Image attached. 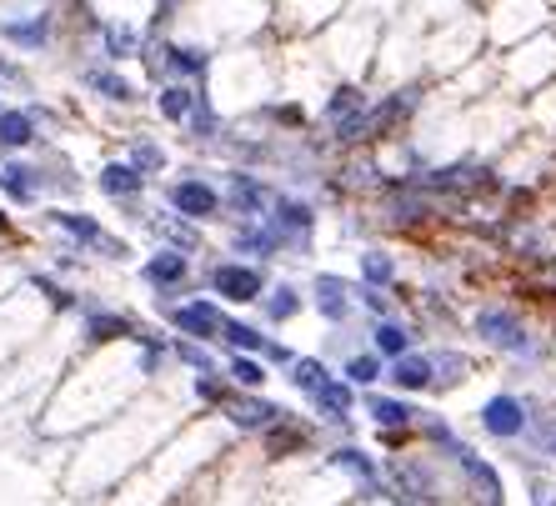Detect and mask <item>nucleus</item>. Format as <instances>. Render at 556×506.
Segmentation results:
<instances>
[{
  "label": "nucleus",
  "instance_id": "nucleus-36",
  "mask_svg": "<svg viewBox=\"0 0 556 506\" xmlns=\"http://www.w3.org/2000/svg\"><path fill=\"white\" fill-rule=\"evenodd\" d=\"M81 86H86V91H96V96H106V101H131V96H136V86H131L121 71H106V66L86 71V76H81Z\"/></svg>",
  "mask_w": 556,
  "mask_h": 506
},
{
  "label": "nucleus",
  "instance_id": "nucleus-22",
  "mask_svg": "<svg viewBox=\"0 0 556 506\" xmlns=\"http://www.w3.org/2000/svg\"><path fill=\"white\" fill-rule=\"evenodd\" d=\"M361 111H371V96H366L356 81H341V86L326 96V106H321V121H326V131H331V126H341V121L361 116Z\"/></svg>",
  "mask_w": 556,
  "mask_h": 506
},
{
  "label": "nucleus",
  "instance_id": "nucleus-27",
  "mask_svg": "<svg viewBox=\"0 0 556 506\" xmlns=\"http://www.w3.org/2000/svg\"><path fill=\"white\" fill-rule=\"evenodd\" d=\"M341 381H351L356 391H371L376 381H386V361L376 356V351H346V361H341V371H336Z\"/></svg>",
  "mask_w": 556,
  "mask_h": 506
},
{
  "label": "nucleus",
  "instance_id": "nucleus-33",
  "mask_svg": "<svg viewBox=\"0 0 556 506\" xmlns=\"http://www.w3.org/2000/svg\"><path fill=\"white\" fill-rule=\"evenodd\" d=\"M36 141V116L31 111H0V151H21Z\"/></svg>",
  "mask_w": 556,
  "mask_h": 506
},
{
  "label": "nucleus",
  "instance_id": "nucleus-2",
  "mask_svg": "<svg viewBox=\"0 0 556 506\" xmlns=\"http://www.w3.org/2000/svg\"><path fill=\"white\" fill-rule=\"evenodd\" d=\"M481 31L491 46L511 51L541 31H551V0H486L481 6Z\"/></svg>",
  "mask_w": 556,
  "mask_h": 506
},
{
  "label": "nucleus",
  "instance_id": "nucleus-7",
  "mask_svg": "<svg viewBox=\"0 0 556 506\" xmlns=\"http://www.w3.org/2000/svg\"><path fill=\"white\" fill-rule=\"evenodd\" d=\"M206 281H211V291L221 301H236V306H256L266 296V286H271L256 261H221V266H211Z\"/></svg>",
  "mask_w": 556,
  "mask_h": 506
},
{
  "label": "nucleus",
  "instance_id": "nucleus-28",
  "mask_svg": "<svg viewBox=\"0 0 556 506\" xmlns=\"http://www.w3.org/2000/svg\"><path fill=\"white\" fill-rule=\"evenodd\" d=\"M396 276H401V266H396L391 251H381V246H366V251H361V286L396 291Z\"/></svg>",
  "mask_w": 556,
  "mask_h": 506
},
{
  "label": "nucleus",
  "instance_id": "nucleus-40",
  "mask_svg": "<svg viewBox=\"0 0 556 506\" xmlns=\"http://www.w3.org/2000/svg\"><path fill=\"white\" fill-rule=\"evenodd\" d=\"M356 306H361L371 321H386V316H396V306H391V291H381V286H361V281H356Z\"/></svg>",
  "mask_w": 556,
  "mask_h": 506
},
{
  "label": "nucleus",
  "instance_id": "nucleus-9",
  "mask_svg": "<svg viewBox=\"0 0 556 506\" xmlns=\"http://www.w3.org/2000/svg\"><path fill=\"white\" fill-rule=\"evenodd\" d=\"M311 306H316L321 321L346 326V321L356 316V281H346V276H336V271H316V281H311Z\"/></svg>",
  "mask_w": 556,
  "mask_h": 506
},
{
  "label": "nucleus",
  "instance_id": "nucleus-35",
  "mask_svg": "<svg viewBox=\"0 0 556 506\" xmlns=\"http://www.w3.org/2000/svg\"><path fill=\"white\" fill-rule=\"evenodd\" d=\"M101 46H106L111 61H131L141 51V31L126 26V21H111V26H101Z\"/></svg>",
  "mask_w": 556,
  "mask_h": 506
},
{
  "label": "nucleus",
  "instance_id": "nucleus-8",
  "mask_svg": "<svg viewBox=\"0 0 556 506\" xmlns=\"http://www.w3.org/2000/svg\"><path fill=\"white\" fill-rule=\"evenodd\" d=\"M446 456H451V466L461 471L466 491H471V496H476L481 506H506V491H501V471H496V466H491V461H486V456H481L476 446L456 441V446H451Z\"/></svg>",
  "mask_w": 556,
  "mask_h": 506
},
{
  "label": "nucleus",
  "instance_id": "nucleus-31",
  "mask_svg": "<svg viewBox=\"0 0 556 506\" xmlns=\"http://www.w3.org/2000/svg\"><path fill=\"white\" fill-rule=\"evenodd\" d=\"M331 376H336V371H331V366H326L321 356H296V361L286 366V381H291V386H296L301 396H316V391H321V386H326Z\"/></svg>",
  "mask_w": 556,
  "mask_h": 506
},
{
  "label": "nucleus",
  "instance_id": "nucleus-47",
  "mask_svg": "<svg viewBox=\"0 0 556 506\" xmlns=\"http://www.w3.org/2000/svg\"><path fill=\"white\" fill-rule=\"evenodd\" d=\"M536 506H556V501H551V496H546V501H536Z\"/></svg>",
  "mask_w": 556,
  "mask_h": 506
},
{
  "label": "nucleus",
  "instance_id": "nucleus-6",
  "mask_svg": "<svg viewBox=\"0 0 556 506\" xmlns=\"http://www.w3.org/2000/svg\"><path fill=\"white\" fill-rule=\"evenodd\" d=\"M531 411H536V406H531L526 396H516V391H496V396L481 401L476 421H481V431H486L491 441H526Z\"/></svg>",
  "mask_w": 556,
  "mask_h": 506
},
{
  "label": "nucleus",
  "instance_id": "nucleus-19",
  "mask_svg": "<svg viewBox=\"0 0 556 506\" xmlns=\"http://www.w3.org/2000/svg\"><path fill=\"white\" fill-rule=\"evenodd\" d=\"M371 351L381 361H396L406 351H416V326H406L401 316H386V321H371Z\"/></svg>",
  "mask_w": 556,
  "mask_h": 506
},
{
  "label": "nucleus",
  "instance_id": "nucleus-39",
  "mask_svg": "<svg viewBox=\"0 0 556 506\" xmlns=\"http://www.w3.org/2000/svg\"><path fill=\"white\" fill-rule=\"evenodd\" d=\"M86 336L91 341H116V336H136V326L126 316H116V311H91L86 316Z\"/></svg>",
  "mask_w": 556,
  "mask_h": 506
},
{
  "label": "nucleus",
  "instance_id": "nucleus-44",
  "mask_svg": "<svg viewBox=\"0 0 556 506\" xmlns=\"http://www.w3.org/2000/svg\"><path fill=\"white\" fill-rule=\"evenodd\" d=\"M156 236H166V241H176L181 251H191V246H196V236H191L186 226H171V221H156Z\"/></svg>",
  "mask_w": 556,
  "mask_h": 506
},
{
  "label": "nucleus",
  "instance_id": "nucleus-13",
  "mask_svg": "<svg viewBox=\"0 0 556 506\" xmlns=\"http://www.w3.org/2000/svg\"><path fill=\"white\" fill-rule=\"evenodd\" d=\"M171 326L181 331V336H201V341H221V331H226V316H221V306L216 301H186V306H176L171 311Z\"/></svg>",
  "mask_w": 556,
  "mask_h": 506
},
{
  "label": "nucleus",
  "instance_id": "nucleus-32",
  "mask_svg": "<svg viewBox=\"0 0 556 506\" xmlns=\"http://www.w3.org/2000/svg\"><path fill=\"white\" fill-rule=\"evenodd\" d=\"M221 341H226L231 351H241V356H266V346H271V336H266L261 326H251V321H231V316H226Z\"/></svg>",
  "mask_w": 556,
  "mask_h": 506
},
{
  "label": "nucleus",
  "instance_id": "nucleus-38",
  "mask_svg": "<svg viewBox=\"0 0 556 506\" xmlns=\"http://www.w3.org/2000/svg\"><path fill=\"white\" fill-rule=\"evenodd\" d=\"M226 376H231V386H241V391H261V386H266V361L236 351V356L226 361Z\"/></svg>",
  "mask_w": 556,
  "mask_h": 506
},
{
  "label": "nucleus",
  "instance_id": "nucleus-20",
  "mask_svg": "<svg viewBox=\"0 0 556 506\" xmlns=\"http://www.w3.org/2000/svg\"><path fill=\"white\" fill-rule=\"evenodd\" d=\"M261 436H266V451H271V456H291V451H306V446L316 441V426H311V421H296V416L286 411V416H281L276 426H266Z\"/></svg>",
  "mask_w": 556,
  "mask_h": 506
},
{
  "label": "nucleus",
  "instance_id": "nucleus-11",
  "mask_svg": "<svg viewBox=\"0 0 556 506\" xmlns=\"http://www.w3.org/2000/svg\"><path fill=\"white\" fill-rule=\"evenodd\" d=\"M171 206H176V216H181V221H216L226 201H221V191H216L211 181L186 176V181H176V186H171Z\"/></svg>",
  "mask_w": 556,
  "mask_h": 506
},
{
  "label": "nucleus",
  "instance_id": "nucleus-21",
  "mask_svg": "<svg viewBox=\"0 0 556 506\" xmlns=\"http://www.w3.org/2000/svg\"><path fill=\"white\" fill-rule=\"evenodd\" d=\"M141 276H146V286H156L161 296H171V291L191 276V261H186V251H156Z\"/></svg>",
  "mask_w": 556,
  "mask_h": 506
},
{
  "label": "nucleus",
  "instance_id": "nucleus-5",
  "mask_svg": "<svg viewBox=\"0 0 556 506\" xmlns=\"http://www.w3.org/2000/svg\"><path fill=\"white\" fill-rule=\"evenodd\" d=\"M426 106V86L421 81H406V86H391L386 96L371 101V141H396Z\"/></svg>",
  "mask_w": 556,
  "mask_h": 506
},
{
  "label": "nucleus",
  "instance_id": "nucleus-15",
  "mask_svg": "<svg viewBox=\"0 0 556 506\" xmlns=\"http://www.w3.org/2000/svg\"><path fill=\"white\" fill-rule=\"evenodd\" d=\"M311 406H316V416L326 421V426H351V416H356V386L351 381H341V376H331L316 396H306Z\"/></svg>",
  "mask_w": 556,
  "mask_h": 506
},
{
  "label": "nucleus",
  "instance_id": "nucleus-1",
  "mask_svg": "<svg viewBox=\"0 0 556 506\" xmlns=\"http://www.w3.org/2000/svg\"><path fill=\"white\" fill-rule=\"evenodd\" d=\"M471 336H481V346H491V351H501L511 361H526V366H536L546 356V346L526 326V316L516 306H501V301H486V306L471 311Z\"/></svg>",
  "mask_w": 556,
  "mask_h": 506
},
{
  "label": "nucleus",
  "instance_id": "nucleus-48",
  "mask_svg": "<svg viewBox=\"0 0 556 506\" xmlns=\"http://www.w3.org/2000/svg\"><path fill=\"white\" fill-rule=\"evenodd\" d=\"M551 31H556V11H551Z\"/></svg>",
  "mask_w": 556,
  "mask_h": 506
},
{
  "label": "nucleus",
  "instance_id": "nucleus-12",
  "mask_svg": "<svg viewBox=\"0 0 556 506\" xmlns=\"http://www.w3.org/2000/svg\"><path fill=\"white\" fill-rule=\"evenodd\" d=\"M226 421L236 426V431H266V426H276L281 416H286V406H276V401H266L261 391H241V396H226Z\"/></svg>",
  "mask_w": 556,
  "mask_h": 506
},
{
  "label": "nucleus",
  "instance_id": "nucleus-3",
  "mask_svg": "<svg viewBox=\"0 0 556 506\" xmlns=\"http://www.w3.org/2000/svg\"><path fill=\"white\" fill-rule=\"evenodd\" d=\"M501 76L516 86V91H541L556 81V31H541L521 46H511L501 56Z\"/></svg>",
  "mask_w": 556,
  "mask_h": 506
},
{
  "label": "nucleus",
  "instance_id": "nucleus-23",
  "mask_svg": "<svg viewBox=\"0 0 556 506\" xmlns=\"http://www.w3.org/2000/svg\"><path fill=\"white\" fill-rule=\"evenodd\" d=\"M256 306H261V316H266L271 326H286V321H296V316L306 311V296H301L291 281H276V286H266V296H261Z\"/></svg>",
  "mask_w": 556,
  "mask_h": 506
},
{
  "label": "nucleus",
  "instance_id": "nucleus-42",
  "mask_svg": "<svg viewBox=\"0 0 556 506\" xmlns=\"http://www.w3.org/2000/svg\"><path fill=\"white\" fill-rule=\"evenodd\" d=\"M176 356H181V361H186L191 371H201V376H206V371H216V361H211V351H206V346H196L191 336H181V341H176Z\"/></svg>",
  "mask_w": 556,
  "mask_h": 506
},
{
  "label": "nucleus",
  "instance_id": "nucleus-34",
  "mask_svg": "<svg viewBox=\"0 0 556 506\" xmlns=\"http://www.w3.org/2000/svg\"><path fill=\"white\" fill-rule=\"evenodd\" d=\"M0 36H6V41H16V46H26V51H41V46L51 41V16H31V21H6V26H0Z\"/></svg>",
  "mask_w": 556,
  "mask_h": 506
},
{
  "label": "nucleus",
  "instance_id": "nucleus-46",
  "mask_svg": "<svg viewBox=\"0 0 556 506\" xmlns=\"http://www.w3.org/2000/svg\"><path fill=\"white\" fill-rule=\"evenodd\" d=\"M0 81H21V71H16L11 61H0Z\"/></svg>",
  "mask_w": 556,
  "mask_h": 506
},
{
  "label": "nucleus",
  "instance_id": "nucleus-4",
  "mask_svg": "<svg viewBox=\"0 0 556 506\" xmlns=\"http://www.w3.org/2000/svg\"><path fill=\"white\" fill-rule=\"evenodd\" d=\"M261 221L271 226V236H276V246H281V251H296V256H306V251H311V236H316V221H321V216H316V206H311L306 196L276 191Z\"/></svg>",
  "mask_w": 556,
  "mask_h": 506
},
{
  "label": "nucleus",
  "instance_id": "nucleus-18",
  "mask_svg": "<svg viewBox=\"0 0 556 506\" xmlns=\"http://www.w3.org/2000/svg\"><path fill=\"white\" fill-rule=\"evenodd\" d=\"M366 416L381 426V431H406V426H416V406H411V396H381V391H366Z\"/></svg>",
  "mask_w": 556,
  "mask_h": 506
},
{
  "label": "nucleus",
  "instance_id": "nucleus-50",
  "mask_svg": "<svg viewBox=\"0 0 556 506\" xmlns=\"http://www.w3.org/2000/svg\"><path fill=\"white\" fill-rule=\"evenodd\" d=\"M0 111H6V106H0Z\"/></svg>",
  "mask_w": 556,
  "mask_h": 506
},
{
  "label": "nucleus",
  "instance_id": "nucleus-16",
  "mask_svg": "<svg viewBox=\"0 0 556 506\" xmlns=\"http://www.w3.org/2000/svg\"><path fill=\"white\" fill-rule=\"evenodd\" d=\"M331 466L336 471H346L356 486H366L371 496H386V486H381V461L366 451V446H336L331 451Z\"/></svg>",
  "mask_w": 556,
  "mask_h": 506
},
{
  "label": "nucleus",
  "instance_id": "nucleus-24",
  "mask_svg": "<svg viewBox=\"0 0 556 506\" xmlns=\"http://www.w3.org/2000/svg\"><path fill=\"white\" fill-rule=\"evenodd\" d=\"M0 191H6L16 206H36V201H41V191H46V181H41V171H31V166L11 161V166H0Z\"/></svg>",
  "mask_w": 556,
  "mask_h": 506
},
{
  "label": "nucleus",
  "instance_id": "nucleus-14",
  "mask_svg": "<svg viewBox=\"0 0 556 506\" xmlns=\"http://www.w3.org/2000/svg\"><path fill=\"white\" fill-rule=\"evenodd\" d=\"M386 381L396 396H416V391H431V351H406L396 361H386Z\"/></svg>",
  "mask_w": 556,
  "mask_h": 506
},
{
  "label": "nucleus",
  "instance_id": "nucleus-49",
  "mask_svg": "<svg viewBox=\"0 0 556 506\" xmlns=\"http://www.w3.org/2000/svg\"><path fill=\"white\" fill-rule=\"evenodd\" d=\"M551 11H556V0H551Z\"/></svg>",
  "mask_w": 556,
  "mask_h": 506
},
{
  "label": "nucleus",
  "instance_id": "nucleus-29",
  "mask_svg": "<svg viewBox=\"0 0 556 506\" xmlns=\"http://www.w3.org/2000/svg\"><path fill=\"white\" fill-rule=\"evenodd\" d=\"M161 66H166L171 76H181V81H196V76H206L211 56H206L201 46H161Z\"/></svg>",
  "mask_w": 556,
  "mask_h": 506
},
{
  "label": "nucleus",
  "instance_id": "nucleus-45",
  "mask_svg": "<svg viewBox=\"0 0 556 506\" xmlns=\"http://www.w3.org/2000/svg\"><path fill=\"white\" fill-rule=\"evenodd\" d=\"M266 361H271V366H291V361H296V351H291V346H281V341H271V346H266Z\"/></svg>",
  "mask_w": 556,
  "mask_h": 506
},
{
  "label": "nucleus",
  "instance_id": "nucleus-10",
  "mask_svg": "<svg viewBox=\"0 0 556 506\" xmlns=\"http://www.w3.org/2000/svg\"><path fill=\"white\" fill-rule=\"evenodd\" d=\"M271 186L256 176V171H226V191H221V201H226V211H236L241 221H261L266 216V206H271Z\"/></svg>",
  "mask_w": 556,
  "mask_h": 506
},
{
  "label": "nucleus",
  "instance_id": "nucleus-26",
  "mask_svg": "<svg viewBox=\"0 0 556 506\" xmlns=\"http://www.w3.org/2000/svg\"><path fill=\"white\" fill-rule=\"evenodd\" d=\"M466 376H471V356H466V351H456V346L431 351V391H451V386H461Z\"/></svg>",
  "mask_w": 556,
  "mask_h": 506
},
{
  "label": "nucleus",
  "instance_id": "nucleus-43",
  "mask_svg": "<svg viewBox=\"0 0 556 506\" xmlns=\"http://www.w3.org/2000/svg\"><path fill=\"white\" fill-rule=\"evenodd\" d=\"M131 166H136V171H161V166H166V151L151 146V141H141V146L131 151Z\"/></svg>",
  "mask_w": 556,
  "mask_h": 506
},
{
  "label": "nucleus",
  "instance_id": "nucleus-41",
  "mask_svg": "<svg viewBox=\"0 0 556 506\" xmlns=\"http://www.w3.org/2000/svg\"><path fill=\"white\" fill-rule=\"evenodd\" d=\"M186 126H191V136H196V141H211V136H221V116H216V106H211L206 96L196 101V111L186 116Z\"/></svg>",
  "mask_w": 556,
  "mask_h": 506
},
{
  "label": "nucleus",
  "instance_id": "nucleus-17",
  "mask_svg": "<svg viewBox=\"0 0 556 506\" xmlns=\"http://www.w3.org/2000/svg\"><path fill=\"white\" fill-rule=\"evenodd\" d=\"M51 221H56L66 236H76L81 246H96V251L126 256V246H121V241H111V236L101 231V221H96V216H86V211H51Z\"/></svg>",
  "mask_w": 556,
  "mask_h": 506
},
{
  "label": "nucleus",
  "instance_id": "nucleus-37",
  "mask_svg": "<svg viewBox=\"0 0 556 506\" xmlns=\"http://www.w3.org/2000/svg\"><path fill=\"white\" fill-rule=\"evenodd\" d=\"M196 101H201V91H191V86H161L156 111H161L166 121H186V116L196 111Z\"/></svg>",
  "mask_w": 556,
  "mask_h": 506
},
{
  "label": "nucleus",
  "instance_id": "nucleus-25",
  "mask_svg": "<svg viewBox=\"0 0 556 506\" xmlns=\"http://www.w3.org/2000/svg\"><path fill=\"white\" fill-rule=\"evenodd\" d=\"M231 246H236V256H251V261H276L281 256V246H276V236H271L266 221H241V231L231 236Z\"/></svg>",
  "mask_w": 556,
  "mask_h": 506
},
{
  "label": "nucleus",
  "instance_id": "nucleus-30",
  "mask_svg": "<svg viewBox=\"0 0 556 506\" xmlns=\"http://www.w3.org/2000/svg\"><path fill=\"white\" fill-rule=\"evenodd\" d=\"M141 186H146V176H141L131 161H111V166L101 171V191H106L111 201H131V196H141Z\"/></svg>",
  "mask_w": 556,
  "mask_h": 506
}]
</instances>
